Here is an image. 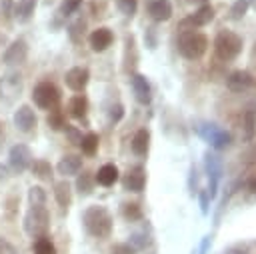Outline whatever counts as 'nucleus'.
I'll return each mask as SVG.
<instances>
[{
    "instance_id": "nucleus-40",
    "label": "nucleus",
    "mask_w": 256,
    "mask_h": 254,
    "mask_svg": "<svg viewBox=\"0 0 256 254\" xmlns=\"http://www.w3.org/2000/svg\"><path fill=\"white\" fill-rule=\"evenodd\" d=\"M208 198H210L208 190H202V194H200V204H202V212H204V214L208 212Z\"/></svg>"
},
{
    "instance_id": "nucleus-13",
    "label": "nucleus",
    "mask_w": 256,
    "mask_h": 254,
    "mask_svg": "<svg viewBox=\"0 0 256 254\" xmlns=\"http://www.w3.org/2000/svg\"><path fill=\"white\" fill-rule=\"evenodd\" d=\"M36 114H34V110L28 106V104H22L16 112H14V124H16V128L20 130V132H24V134H28V132H32L34 128H36Z\"/></svg>"
},
{
    "instance_id": "nucleus-14",
    "label": "nucleus",
    "mask_w": 256,
    "mask_h": 254,
    "mask_svg": "<svg viewBox=\"0 0 256 254\" xmlns=\"http://www.w3.org/2000/svg\"><path fill=\"white\" fill-rule=\"evenodd\" d=\"M122 184H124V190H128V192H142L144 190V184H146V172H144V168L142 166L130 168L126 172Z\"/></svg>"
},
{
    "instance_id": "nucleus-17",
    "label": "nucleus",
    "mask_w": 256,
    "mask_h": 254,
    "mask_svg": "<svg viewBox=\"0 0 256 254\" xmlns=\"http://www.w3.org/2000/svg\"><path fill=\"white\" fill-rule=\"evenodd\" d=\"M112 40H114V34H112L110 28H96L88 36V42H90V46H92L94 52H104L112 44Z\"/></svg>"
},
{
    "instance_id": "nucleus-15",
    "label": "nucleus",
    "mask_w": 256,
    "mask_h": 254,
    "mask_svg": "<svg viewBox=\"0 0 256 254\" xmlns=\"http://www.w3.org/2000/svg\"><path fill=\"white\" fill-rule=\"evenodd\" d=\"M56 170H58V174H62L64 178L76 176V174H80V170H82V158L76 156V154H66V156H62L60 162L56 164Z\"/></svg>"
},
{
    "instance_id": "nucleus-30",
    "label": "nucleus",
    "mask_w": 256,
    "mask_h": 254,
    "mask_svg": "<svg viewBox=\"0 0 256 254\" xmlns=\"http://www.w3.org/2000/svg\"><path fill=\"white\" fill-rule=\"evenodd\" d=\"M28 200H30V206H44L46 204V192H44V188L32 186L28 190Z\"/></svg>"
},
{
    "instance_id": "nucleus-6",
    "label": "nucleus",
    "mask_w": 256,
    "mask_h": 254,
    "mask_svg": "<svg viewBox=\"0 0 256 254\" xmlns=\"http://www.w3.org/2000/svg\"><path fill=\"white\" fill-rule=\"evenodd\" d=\"M200 136L212 146V148H216V150H222V148H226L228 144H230V134L224 130V128H220L218 124H202L200 126Z\"/></svg>"
},
{
    "instance_id": "nucleus-21",
    "label": "nucleus",
    "mask_w": 256,
    "mask_h": 254,
    "mask_svg": "<svg viewBox=\"0 0 256 254\" xmlns=\"http://www.w3.org/2000/svg\"><path fill=\"white\" fill-rule=\"evenodd\" d=\"M130 146H132V152H134L136 156H146V154H148V148H150V132H148L146 128L136 130V134H134Z\"/></svg>"
},
{
    "instance_id": "nucleus-3",
    "label": "nucleus",
    "mask_w": 256,
    "mask_h": 254,
    "mask_svg": "<svg viewBox=\"0 0 256 254\" xmlns=\"http://www.w3.org/2000/svg\"><path fill=\"white\" fill-rule=\"evenodd\" d=\"M214 52H216L218 60L230 62V60H234L242 52V38L236 32L220 30L216 34V40H214Z\"/></svg>"
},
{
    "instance_id": "nucleus-7",
    "label": "nucleus",
    "mask_w": 256,
    "mask_h": 254,
    "mask_svg": "<svg viewBox=\"0 0 256 254\" xmlns=\"http://www.w3.org/2000/svg\"><path fill=\"white\" fill-rule=\"evenodd\" d=\"M214 20V8L210 4H202L194 14L186 16L182 22H180V30L182 32H188V30H194V28H200V26H206Z\"/></svg>"
},
{
    "instance_id": "nucleus-25",
    "label": "nucleus",
    "mask_w": 256,
    "mask_h": 254,
    "mask_svg": "<svg viewBox=\"0 0 256 254\" xmlns=\"http://www.w3.org/2000/svg\"><path fill=\"white\" fill-rule=\"evenodd\" d=\"M36 8V0H18V4L14 6V14L20 22H28L34 14Z\"/></svg>"
},
{
    "instance_id": "nucleus-16",
    "label": "nucleus",
    "mask_w": 256,
    "mask_h": 254,
    "mask_svg": "<svg viewBox=\"0 0 256 254\" xmlns=\"http://www.w3.org/2000/svg\"><path fill=\"white\" fill-rule=\"evenodd\" d=\"M172 12H174V8H172V2H170V0H152V2L148 4V14H150V18L156 20V22H166V20H170V18H172Z\"/></svg>"
},
{
    "instance_id": "nucleus-45",
    "label": "nucleus",
    "mask_w": 256,
    "mask_h": 254,
    "mask_svg": "<svg viewBox=\"0 0 256 254\" xmlns=\"http://www.w3.org/2000/svg\"><path fill=\"white\" fill-rule=\"evenodd\" d=\"M2 144H4V126L0 124V148H2Z\"/></svg>"
},
{
    "instance_id": "nucleus-46",
    "label": "nucleus",
    "mask_w": 256,
    "mask_h": 254,
    "mask_svg": "<svg viewBox=\"0 0 256 254\" xmlns=\"http://www.w3.org/2000/svg\"><path fill=\"white\" fill-rule=\"evenodd\" d=\"M248 4H252V6L256 8V0H248Z\"/></svg>"
},
{
    "instance_id": "nucleus-32",
    "label": "nucleus",
    "mask_w": 256,
    "mask_h": 254,
    "mask_svg": "<svg viewBox=\"0 0 256 254\" xmlns=\"http://www.w3.org/2000/svg\"><path fill=\"white\" fill-rule=\"evenodd\" d=\"M48 126H50L52 130H60V128H66V120H64V114H62V110H58V108H52V112H50V116H48Z\"/></svg>"
},
{
    "instance_id": "nucleus-33",
    "label": "nucleus",
    "mask_w": 256,
    "mask_h": 254,
    "mask_svg": "<svg viewBox=\"0 0 256 254\" xmlns=\"http://www.w3.org/2000/svg\"><path fill=\"white\" fill-rule=\"evenodd\" d=\"M122 214H124V218L126 220H140L142 218V210H140V206L136 204V202H130V204H124V208H122Z\"/></svg>"
},
{
    "instance_id": "nucleus-19",
    "label": "nucleus",
    "mask_w": 256,
    "mask_h": 254,
    "mask_svg": "<svg viewBox=\"0 0 256 254\" xmlns=\"http://www.w3.org/2000/svg\"><path fill=\"white\" fill-rule=\"evenodd\" d=\"M132 90H134V96L140 104H148L152 100V94H150V84L146 80L144 74H134L132 76Z\"/></svg>"
},
{
    "instance_id": "nucleus-35",
    "label": "nucleus",
    "mask_w": 256,
    "mask_h": 254,
    "mask_svg": "<svg viewBox=\"0 0 256 254\" xmlns=\"http://www.w3.org/2000/svg\"><path fill=\"white\" fill-rule=\"evenodd\" d=\"M116 4L120 8V12L126 16H134V12L138 8V0H116Z\"/></svg>"
},
{
    "instance_id": "nucleus-37",
    "label": "nucleus",
    "mask_w": 256,
    "mask_h": 254,
    "mask_svg": "<svg viewBox=\"0 0 256 254\" xmlns=\"http://www.w3.org/2000/svg\"><path fill=\"white\" fill-rule=\"evenodd\" d=\"M146 236L144 234H132L130 236V240H128V246L132 248V250H140V248H144L146 246Z\"/></svg>"
},
{
    "instance_id": "nucleus-23",
    "label": "nucleus",
    "mask_w": 256,
    "mask_h": 254,
    "mask_svg": "<svg viewBox=\"0 0 256 254\" xmlns=\"http://www.w3.org/2000/svg\"><path fill=\"white\" fill-rule=\"evenodd\" d=\"M54 198H56V202L62 208L70 206V202H72V188H70V184L66 180H60V182L54 184Z\"/></svg>"
},
{
    "instance_id": "nucleus-43",
    "label": "nucleus",
    "mask_w": 256,
    "mask_h": 254,
    "mask_svg": "<svg viewBox=\"0 0 256 254\" xmlns=\"http://www.w3.org/2000/svg\"><path fill=\"white\" fill-rule=\"evenodd\" d=\"M6 174H8L6 166H2V164H0V178H6Z\"/></svg>"
},
{
    "instance_id": "nucleus-27",
    "label": "nucleus",
    "mask_w": 256,
    "mask_h": 254,
    "mask_svg": "<svg viewBox=\"0 0 256 254\" xmlns=\"http://www.w3.org/2000/svg\"><path fill=\"white\" fill-rule=\"evenodd\" d=\"M98 144H100V140H98V134H94V132H88L86 136H82L80 148H82V152H84L86 156H94V154H96V150H98Z\"/></svg>"
},
{
    "instance_id": "nucleus-4",
    "label": "nucleus",
    "mask_w": 256,
    "mask_h": 254,
    "mask_svg": "<svg viewBox=\"0 0 256 254\" xmlns=\"http://www.w3.org/2000/svg\"><path fill=\"white\" fill-rule=\"evenodd\" d=\"M48 226H50V214L46 206H30V210L24 216V230L32 238H40L46 236Z\"/></svg>"
},
{
    "instance_id": "nucleus-18",
    "label": "nucleus",
    "mask_w": 256,
    "mask_h": 254,
    "mask_svg": "<svg viewBox=\"0 0 256 254\" xmlns=\"http://www.w3.org/2000/svg\"><path fill=\"white\" fill-rule=\"evenodd\" d=\"M254 78L246 72V70H234L228 78H226V84H228V90L232 92H244L252 86Z\"/></svg>"
},
{
    "instance_id": "nucleus-34",
    "label": "nucleus",
    "mask_w": 256,
    "mask_h": 254,
    "mask_svg": "<svg viewBox=\"0 0 256 254\" xmlns=\"http://www.w3.org/2000/svg\"><path fill=\"white\" fill-rule=\"evenodd\" d=\"M84 28H86V22L80 18V20H76L74 24H70V28H68V32H70V38L74 40V42H80L82 40V34H84Z\"/></svg>"
},
{
    "instance_id": "nucleus-36",
    "label": "nucleus",
    "mask_w": 256,
    "mask_h": 254,
    "mask_svg": "<svg viewBox=\"0 0 256 254\" xmlns=\"http://www.w3.org/2000/svg\"><path fill=\"white\" fill-rule=\"evenodd\" d=\"M80 4H82V0H64L62 6H60V14L62 16H72L80 8Z\"/></svg>"
},
{
    "instance_id": "nucleus-10",
    "label": "nucleus",
    "mask_w": 256,
    "mask_h": 254,
    "mask_svg": "<svg viewBox=\"0 0 256 254\" xmlns=\"http://www.w3.org/2000/svg\"><path fill=\"white\" fill-rule=\"evenodd\" d=\"M204 166H206V172H208V178H210V188H208V194L210 198L216 196V188H218V180H220V174H222V162L216 154H210L206 152L204 154Z\"/></svg>"
},
{
    "instance_id": "nucleus-31",
    "label": "nucleus",
    "mask_w": 256,
    "mask_h": 254,
    "mask_svg": "<svg viewBox=\"0 0 256 254\" xmlns=\"http://www.w3.org/2000/svg\"><path fill=\"white\" fill-rule=\"evenodd\" d=\"M248 8H250L248 0H236V2L232 4V8H230V18H232V20H242V18L246 16Z\"/></svg>"
},
{
    "instance_id": "nucleus-41",
    "label": "nucleus",
    "mask_w": 256,
    "mask_h": 254,
    "mask_svg": "<svg viewBox=\"0 0 256 254\" xmlns=\"http://www.w3.org/2000/svg\"><path fill=\"white\" fill-rule=\"evenodd\" d=\"M2 12H4L6 16L12 14V0H2Z\"/></svg>"
},
{
    "instance_id": "nucleus-39",
    "label": "nucleus",
    "mask_w": 256,
    "mask_h": 254,
    "mask_svg": "<svg viewBox=\"0 0 256 254\" xmlns=\"http://www.w3.org/2000/svg\"><path fill=\"white\" fill-rule=\"evenodd\" d=\"M122 114H124V110H122L120 104H116V106L110 108V120H112V122H118V120L122 118Z\"/></svg>"
},
{
    "instance_id": "nucleus-26",
    "label": "nucleus",
    "mask_w": 256,
    "mask_h": 254,
    "mask_svg": "<svg viewBox=\"0 0 256 254\" xmlns=\"http://www.w3.org/2000/svg\"><path fill=\"white\" fill-rule=\"evenodd\" d=\"M30 170H32V174L38 176L40 180H50V178H52V166H50V162H46V160H34V162L30 164Z\"/></svg>"
},
{
    "instance_id": "nucleus-11",
    "label": "nucleus",
    "mask_w": 256,
    "mask_h": 254,
    "mask_svg": "<svg viewBox=\"0 0 256 254\" xmlns=\"http://www.w3.org/2000/svg\"><path fill=\"white\" fill-rule=\"evenodd\" d=\"M22 92V76L18 72H8L0 78V98L12 100Z\"/></svg>"
},
{
    "instance_id": "nucleus-42",
    "label": "nucleus",
    "mask_w": 256,
    "mask_h": 254,
    "mask_svg": "<svg viewBox=\"0 0 256 254\" xmlns=\"http://www.w3.org/2000/svg\"><path fill=\"white\" fill-rule=\"evenodd\" d=\"M248 188H250V192H252V194H256V178H252V180H250Z\"/></svg>"
},
{
    "instance_id": "nucleus-44",
    "label": "nucleus",
    "mask_w": 256,
    "mask_h": 254,
    "mask_svg": "<svg viewBox=\"0 0 256 254\" xmlns=\"http://www.w3.org/2000/svg\"><path fill=\"white\" fill-rule=\"evenodd\" d=\"M226 254H246V252H242V250H238V248H230Z\"/></svg>"
},
{
    "instance_id": "nucleus-38",
    "label": "nucleus",
    "mask_w": 256,
    "mask_h": 254,
    "mask_svg": "<svg viewBox=\"0 0 256 254\" xmlns=\"http://www.w3.org/2000/svg\"><path fill=\"white\" fill-rule=\"evenodd\" d=\"M66 136H68V140L72 142V144H80L82 142V134H80V130L78 128H74V126H68L66 124Z\"/></svg>"
},
{
    "instance_id": "nucleus-47",
    "label": "nucleus",
    "mask_w": 256,
    "mask_h": 254,
    "mask_svg": "<svg viewBox=\"0 0 256 254\" xmlns=\"http://www.w3.org/2000/svg\"><path fill=\"white\" fill-rule=\"evenodd\" d=\"M198 2H204V0H198Z\"/></svg>"
},
{
    "instance_id": "nucleus-29",
    "label": "nucleus",
    "mask_w": 256,
    "mask_h": 254,
    "mask_svg": "<svg viewBox=\"0 0 256 254\" xmlns=\"http://www.w3.org/2000/svg\"><path fill=\"white\" fill-rule=\"evenodd\" d=\"M92 184H94V176L90 172H82V176H78V180H76V188L80 194H90Z\"/></svg>"
},
{
    "instance_id": "nucleus-9",
    "label": "nucleus",
    "mask_w": 256,
    "mask_h": 254,
    "mask_svg": "<svg viewBox=\"0 0 256 254\" xmlns=\"http://www.w3.org/2000/svg\"><path fill=\"white\" fill-rule=\"evenodd\" d=\"M26 58H28V44H26L22 38H18V40H14V42L6 48L2 60H4L6 66H20V64L26 62Z\"/></svg>"
},
{
    "instance_id": "nucleus-28",
    "label": "nucleus",
    "mask_w": 256,
    "mask_h": 254,
    "mask_svg": "<svg viewBox=\"0 0 256 254\" xmlns=\"http://www.w3.org/2000/svg\"><path fill=\"white\" fill-rule=\"evenodd\" d=\"M34 254H56V246L48 236H40L34 242Z\"/></svg>"
},
{
    "instance_id": "nucleus-24",
    "label": "nucleus",
    "mask_w": 256,
    "mask_h": 254,
    "mask_svg": "<svg viewBox=\"0 0 256 254\" xmlns=\"http://www.w3.org/2000/svg\"><path fill=\"white\" fill-rule=\"evenodd\" d=\"M68 110H70V114L74 118H84L86 112H88V100H86V96L84 94L72 96L70 102H68Z\"/></svg>"
},
{
    "instance_id": "nucleus-2",
    "label": "nucleus",
    "mask_w": 256,
    "mask_h": 254,
    "mask_svg": "<svg viewBox=\"0 0 256 254\" xmlns=\"http://www.w3.org/2000/svg\"><path fill=\"white\" fill-rule=\"evenodd\" d=\"M178 50L184 58L188 60H198L206 54L208 50V38L202 34V32H196V30H188V32H182L180 38H178Z\"/></svg>"
},
{
    "instance_id": "nucleus-1",
    "label": "nucleus",
    "mask_w": 256,
    "mask_h": 254,
    "mask_svg": "<svg viewBox=\"0 0 256 254\" xmlns=\"http://www.w3.org/2000/svg\"><path fill=\"white\" fill-rule=\"evenodd\" d=\"M82 224L86 228V232L94 238H108L110 232H112V216L110 212L100 206V204H94V206H88L82 214Z\"/></svg>"
},
{
    "instance_id": "nucleus-22",
    "label": "nucleus",
    "mask_w": 256,
    "mask_h": 254,
    "mask_svg": "<svg viewBox=\"0 0 256 254\" xmlns=\"http://www.w3.org/2000/svg\"><path fill=\"white\" fill-rule=\"evenodd\" d=\"M94 180L100 184V186H112L116 180H118V168L114 164H104L102 168H98Z\"/></svg>"
},
{
    "instance_id": "nucleus-8",
    "label": "nucleus",
    "mask_w": 256,
    "mask_h": 254,
    "mask_svg": "<svg viewBox=\"0 0 256 254\" xmlns=\"http://www.w3.org/2000/svg\"><path fill=\"white\" fill-rule=\"evenodd\" d=\"M8 164L14 172H24L30 164H32V152L26 144H14L10 148V154H8Z\"/></svg>"
},
{
    "instance_id": "nucleus-20",
    "label": "nucleus",
    "mask_w": 256,
    "mask_h": 254,
    "mask_svg": "<svg viewBox=\"0 0 256 254\" xmlns=\"http://www.w3.org/2000/svg\"><path fill=\"white\" fill-rule=\"evenodd\" d=\"M242 128H244V138L252 140L256 136V102H250L242 114Z\"/></svg>"
},
{
    "instance_id": "nucleus-12",
    "label": "nucleus",
    "mask_w": 256,
    "mask_h": 254,
    "mask_svg": "<svg viewBox=\"0 0 256 254\" xmlns=\"http://www.w3.org/2000/svg\"><path fill=\"white\" fill-rule=\"evenodd\" d=\"M64 80H66V86H68L70 90L82 92V90L86 88L88 80H90V72H88V68H84V66H74V68H70V70L66 72Z\"/></svg>"
},
{
    "instance_id": "nucleus-5",
    "label": "nucleus",
    "mask_w": 256,
    "mask_h": 254,
    "mask_svg": "<svg viewBox=\"0 0 256 254\" xmlns=\"http://www.w3.org/2000/svg\"><path fill=\"white\" fill-rule=\"evenodd\" d=\"M32 100L38 108L42 110H52L58 106L60 102V90L56 88V84L44 80V82H38L32 90Z\"/></svg>"
}]
</instances>
